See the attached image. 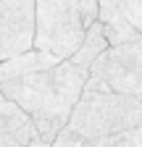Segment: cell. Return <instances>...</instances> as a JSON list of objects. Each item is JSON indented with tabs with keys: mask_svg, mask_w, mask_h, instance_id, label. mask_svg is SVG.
<instances>
[{
	"mask_svg": "<svg viewBox=\"0 0 142 147\" xmlns=\"http://www.w3.org/2000/svg\"><path fill=\"white\" fill-rule=\"evenodd\" d=\"M97 21L105 29V37H108L111 47L113 45H124V42H137L142 40V34L118 13V8L111 3V0H100V11H97Z\"/></svg>",
	"mask_w": 142,
	"mask_h": 147,
	"instance_id": "obj_8",
	"label": "cell"
},
{
	"mask_svg": "<svg viewBox=\"0 0 142 147\" xmlns=\"http://www.w3.org/2000/svg\"><path fill=\"white\" fill-rule=\"evenodd\" d=\"M24 147H53V142H47V139H42V137H34V139L26 142Z\"/></svg>",
	"mask_w": 142,
	"mask_h": 147,
	"instance_id": "obj_12",
	"label": "cell"
},
{
	"mask_svg": "<svg viewBox=\"0 0 142 147\" xmlns=\"http://www.w3.org/2000/svg\"><path fill=\"white\" fill-rule=\"evenodd\" d=\"M34 3L37 0H0V61L34 45Z\"/></svg>",
	"mask_w": 142,
	"mask_h": 147,
	"instance_id": "obj_5",
	"label": "cell"
},
{
	"mask_svg": "<svg viewBox=\"0 0 142 147\" xmlns=\"http://www.w3.org/2000/svg\"><path fill=\"white\" fill-rule=\"evenodd\" d=\"M139 123H142V100L116 92L97 79H87L84 92L79 95L63 131L84 139H97L134 129Z\"/></svg>",
	"mask_w": 142,
	"mask_h": 147,
	"instance_id": "obj_2",
	"label": "cell"
},
{
	"mask_svg": "<svg viewBox=\"0 0 142 147\" xmlns=\"http://www.w3.org/2000/svg\"><path fill=\"white\" fill-rule=\"evenodd\" d=\"M61 58L50 55L45 50H37V47H29L24 53H16L11 58L0 61V82L3 79H13V76H24V74H32V71H40V68H47V66H55Z\"/></svg>",
	"mask_w": 142,
	"mask_h": 147,
	"instance_id": "obj_6",
	"label": "cell"
},
{
	"mask_svg": "<svg viewBox=\"0 0 142 147\" xmlns=\"http://www.w3.org/2000/svg\"><path fill=\"white\" fill-rule=\"evenodd\" d=\"M26 142H32V139L13 134V131H0V147H24Z\"/></svg>",
	"mask_w": 142,
	"mask_h": 147,
	"instance_id": "obj_11",
	"label": "cell"
},
{
	"mask_svg": "<svg viewBox=\"0 0 142 147\" xmlns=\"http://www.w3.org/2000/svg\"><path fill=\"white\" fill-rule=\"evenodd\" d=\"M87 79L90 68H82L71 58H63L55 66L3 79L0 92L29 113L42 139L55 142V137L68 123L79 95L84 92Z\"/></svg>",
	"mask_w": 142,
	"mask_h": 147,
	"instance_id": "obj_1",
	"label": "cell"
},
{
	"mask_svg": "<svg viewBox=\"0 0 142 147\" xmlns=\"http://www.w3.org/2000/svg\"><path fill=\"white\" fill-rule=\"evenodd\" d=\"M100 0H37L34 3V45L55 58H71L87 29L97 21Z\"/></svg>",
	"mask_w": 142,
	"mask_h": 147,
	"instance_id": "obj_3",
	"label": "cell"
},
{
	"mask_svg": "<svg viewBox=\"0 0 142 147\" xmlns=\"http://www.w3.org/2000/svg\"><path fill=\"white\" fill-rule=\"evenodd\" d=\"M108 47H111V42H108V37H105L103 24L95 21L90 29H87L84 40H82V45L76 47V53L71 55V61H74L76 66H82V68H92V63H95Z\"/></svg>",
	"mask_w": 142,
	"mask_h": 147,
	"instance_id": "obj_9",
	"label": "cell"
},
{
	"mask_svg": "<svg viewBox=\"0 0 142 147\" xmlns=\"http://www.w3.org/2000/svg\"><path fill=\"white\" fill-rule=\"evenodd\" d=\"M118 8V13L126 18V21L142 34V0H111Z\"/></svg>",
	"mask_w": 142,
	"mask_h": 147,
	"instance_id": "obj_10",
	"label": "cell"
},
{
	"mask_svg": "<svg viewBox=\"0 0 142 147\" xmlns=\"http://www.w3.org/2000/svg\"><path fill=\"white\" fill-rule=\"evenodd\" d=\"M0 95H3V92H0Z\"/></svg>",
	"mask_w": 142,
	"mask_h": 147,
	"instance_id": "obj_13",
	"label": "cell"
},
{
	"mask_svg": "<svg viewBox=\"0 0 142 147\" xmlns=\"http://www.w3.org/2000/svg\"><path fill=\"white\" fill-rule=\"evenodd\" d=\"M90 79L142 100V40L108 47L92 63Z\"/></svg>",
	"mask_w": 142,
	"mask_h": 147,
	"instance_id": "obj_4",
	"label": "cell"
},
{
	"mask_svg": "<svg viewBox=\"0 0 142 147\" xmlns=\"http://www.w3.org/2000/svg\"><path fill=\"white\" fill-rule=\"evenodd\" d=\"M53 147H142V123L126 131H118L111 137H97V139H84L61 131L53 142Z\"/></svg>",
	"mask_w": 142,
	"mask_h": 147,
	"instance_id": "obj_7",
	"label": "cell"
}]
</instances>
